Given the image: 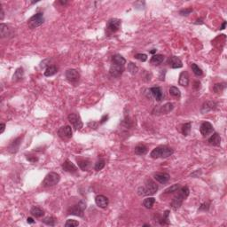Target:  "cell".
I'll use <instances>...</instances> for the list:
<instances>
[{
	"instance_id": "cell-35",
	"label": "cell",
	"mask_w": 227,
	"mask_h": 227,
	"mask_svg": "<svg viewBox=\"0 0 227 227\" xmlns=\"http://www.w3.org/2000/svg\"><path fill=\"white\" fill-rule=\"evenodd\" d=\"M191 67H192V70H193V72H194V74L196 76H201L203 75V72H202L201 68L197 64L192 63L191 64Z\"/></svg>"
},
{
	"instance_id": "cell-30",
	"label": "cell",
	"mask_w": 227,
	"mask_h": 227,
	"mask_svg": "<svg viewBox=\"0 0 227 227\" xmlns=\"http://www.w3.org/2000/svg\"><path fill=\"white\" fill-rule=\"evenodd\" d=\"M169 210H166L164 213H163V216H161L159 218V224L161 225H169Z\"/></svg>"
},
{
	"instance_id": "cell-49",
	"label": "cell",
	"mask_w": 227,
	"mask_h": 227,
	"mask_svg": "<svg viewBox=\"0 0 227 227\" xmlns=\"http://www.w3.org/2000/svg\"><path fill=\"white\" fill-rule=\"evenodd\" d=\"M0 10H1V14H0V20H4V16H5V12H4V10H3V7L1 6V4H0Z\"/></svg>"
},
{
	"instance_id": "cell-56",
	"label": "cell",
	"mask_w": 227,
	"mask_h": 227,
	"mask_svg": "<svg viewBox=\"0 0 227 227\" xmlns=\"http://www.w3.org/2000/svg\"><path fill=\"white\" fill-rule=\"evenodd\" d=\"M143 226H149V227H150V225H148V224H146V225H144Z\"/></svg>"
},
{
	"instance_id": "cell-41",
	"label": "cell",
	"mask_w": 227,
	"mask_h": 227,
	"mask_svg": "<svg viewBox=\"0 0 227 227\" xmlns=\"http://www.w3.org/2000/svg\"><path fill=\"white\" fill-rule=\"evenodd\" d=\"M78 225H79V223L77 221L73 220V219H68L66 222V224H65V226L66 227H75L78 226Z\"/></svg>"
},
{
	"instance_id": "cell-4",
	"label": "cell",
	"mask_w": 227,
	"mask_h": 227,
	"mask_svg": "<svg viewBox=\"0 0 227 227\" xmlns=\"http://www.w3.org/2000/svg\"><path fill=\"white\" fill-rule=\"evenodd\" d=\"M86 202L84 200H80L78 203L73 205L67 209V215L71 216H76L79 217H84V209L86 208Z\"/></svg>"
},
{
	"instance_id": "cell-2",
	"label": "cell",
	"mask_w": 227,
	"mask_h": 227,
	"mask_svg": "<svg viewBox=\"0 0 227 227\" xmlns=\"http://www.w3.org/2000/svg\"><path fill=\"white\" fill-rule=\"evenodd\" d=\"M178 192H179L178 194L174 197L171 203H170V206H171V208H173L174 210L178 209L182 206L183 201L186 199L189 194H190V190L187 186H184L180 188Z\"/></svg>"
},
{
	"instance_id": "cell-21",
	"label": "cell",
	"mask_w": 227,
	"mask_h": 227,
	"mask_svg": "<svg viewBox=\"0 0 227 227\" xmlns=\"http://www.w3.org/2000/svg\"><path fill=\"white\" fill-rule=\"evenodd\" d=\"M208 144L213 147H220L221 145V137L220 135L216 132L213 133V135L208 139Z\"/></svg>"
},
{
	"instance_id": "cell-5",
	"label": "cell",
	"mask_w": 227,
	"mask_h": 227,
	"mask_svg": "<svg viewBox=\"0 0 227 227\" xmlns=\"http://www.w3.org/2000/svg\"><path fill=\"white\" fill-rule=\"evenodd\" d=\"M60 180V176L56 172H50L45 176V179L42 182L44 187H52L56 186Z\"/></svg>"
},
{
	"instance_id": "cell-12",
	"label": "cell",
	"mask_w": 227,
	"mask_h": 227,
	"mask_svg": "<svg viewBox=\"0 0 227 227\" xmlns=\"http://www.w3.org/2000/svg\"><path fill=\"white\" fill-rule=\"evenodd\" d=\"M200 131L202 136L206 137L208 135H209V134L213 133L214 132L213 125H212L210 122H204L201 123V125H200Z\"/></svg>"
},
{
	"instance_id": "cell-7",
	"label": "cell",
	"mask_w": 227,
	"mask_h": 227,
	"mask_svg": "<svg viewBox=\"0 0 227 227\" xmlns=\"http://www.w3.org/2000/svg\"><path fill=\"white\" fill-rule=\"evenodd\" d=\"M45 21V17L43 13H37L33 15L29 20H28V26L29 28L34 29L41 26Z\"/></svg>"
},
{
	"instance_id": "cell-19",
	"label": "cell",
	"mask_w": 227,
	"mask_h": 227,
	"mask_svg": "<svg viewBox=\"0 0 227 227\" xmlns=\"http://www.w3.org/2000/svg\"><path fill=\"white\" fill-rule=\"evenodd\" d=\"M154 179L159 182L161 184H166L168 181L169 180V175L168 173H164V172H158L155 173L154 176Z\"/></svg>"
},
{
	"instance_id": "cell-37",
	"label": "cell",
	"mask_w": 227,
	"mask_h": 227,
	"mask_svg": "<svg viewBox=\"0 0 227 227\" xmlns=\"http://www.w3.org/2000/svg\"><path fill=\"white\" fill-rule=\"evenodd\" d=\"M169 94H170L171 96L175 97V98H180L181 92L180 91H179V89H178V87L171 86L169 88Z\"/></svg>"
},
{
	"instance_id": "cell-15",
	"label": "cell",
	"mask_w": 227,
	"mask_h": 227,
	"mask_svg": "<svg viewBox=\"0 0 227 227\" xmlns=\"http://www.w3.org/2000/svg\"><path fill=\"white\" fill-rule=\"evenodd\" d=\"M13 35H14L13 29L9 26H7L4 23H2L0 25V36H1V38H7V37L13 36Z\"/></svg>"
},
{
	"instance_id": "cell-33",
	"label": "cell",
	"mask_w": 227,
	"mask_h": 227,
	"mask_svg": "<svg viewBox=\"0 0 227 227\" xmlns=\"http://www.w3.org/2000/svg\"><path fill=\"white\" fill-rule=\"evenodd\" d=\"M191 128H192V123L189 122H186L185 124L182 125V128H181V131H182V134L184 136H188L190 135V132H191Z\"/></svg>"
},
{
	"instance_id": "cell-39",
	"label": "cell",
	"mask_w": 227,
	"mask_h": 227,
	"mask_svg": "<svg viewBox=\"0 0 227 227\" xmlns=\"http://www.w3.org/2000/svg\"><path fill=\"white\" fill-rule=\"evenodd\" d=\"M42 222L44 223V224H45L47 225H50V226H54L55 225V223H56V219H55V217L54 216H46V217H45Z\"/></svg>"
},
{
	"instance_id": "cell-8",
	"label": "cell",
	"mask_w": 227,
	"mask_h": 227,
	"mask_svg": "<svg viewBox=\"0 0 227 227\" xmlns=\"http://www.w3.org/2000/svg\"><path fill=\"white\" fill-rule=\"evenodd\" d=\"M67 119L69 121V122L72 124L75 130H81L84 126V123L81 120L80 115L77 114H69L67 116Z\"/></svg>"
},
{
	"instance_id": "cell-1",
	"label": "cell",
	"mask_w": 227,
	"mask_h": 227,
	"mask_svg": "<svg viewBox=\"0 0 227 227\" xmlns=\"http://www.w3.org/2000/svg\"><path fill=\"white\" fill-rule=\"evenodd\" d=\"M158 188L159 187L154 180L147 179L144 186L138 188L137 193L139 196H150V195H154V194H156V192L158 191Z\"/></svg>"
},
{
	"instance_id": "cell-54",
	"label": "cell",
	"mask_w": 227,
	"mask_h": 227,
	"mask_svg": "<svg viewBox=\"0 0 227 227\" xmlns=\"http://www.w3.org/2000/svg\"><path fill=\"white\" fill-rule=\"evenodd\" d=\"M59 3H60V5H62V6H65V5L67 4V1H59Z\"/></svg>"
},
{
	"instance_id": "cell-47",
	"label": "cell",
	"mask_w": 227,
	"mask_h": 227,
	"mask_svg": "<svg viewBox=\"0 0 227 227\" xmlns=\"http://www.w3.org/2000/svg\"><path fill=\"white\" fill-rule=\"evenodd\" d=\"M194 89L196 90V91H199L200 88V81H195L194 82Z\"/></svg>"
},
{
	"instance_id": "cell-38",
	"label": "cell",
	"mask_w": 227,
	"mask_h": 227,
	"mask_svg": "<svg viewBox=\"0 0 227 227\" xmlns=\"http://www.w3.org/2000/svg\"><path fill=\"white\" fill-rule=\"evenodd\" d=\"M225 89V83L216 84L213 87V91L216 93H221V92H223V91Z\"/></svg>"
},
{
	"instance_id": "cell-16",
	"label": "cell",
	"mask_w": 227,
	"mask_h": 227,
	"mask_svg": "<svg viewBox=\"0 0 227 227\" xmlns=\"http://www.w3.org/2000/svg\"><path fill=\"white\" fill-rule=\"evenodd\" d=\"M95 203L98 207L101 208H106L109 204V200L107 197L104 195H98L95 198Z\"/></svg>"
},
{
	"instance_id": "cell-20",
	"label": "cell",
	"mask_w": 227,
	"mask_h": 227,
	"mask_svg": "<svg viewBox=\"0 0 227 227\" xmlns=\"http://www.w3.org/2000/svg\"><path fill=\"white\" fill-rule=\"evenodd\" d=\"M149 91L152 94V96L157 101H161L163 99V93H162V91L160 87H152V88H150Z\"/></svg>"
},
{
	"instance_id": "cell-14",
	"label": "cell",
	"mask_w": 227,
	"mask_h": 227,
	"mask_svg": "<svg viewBox=\"0 0 227 227\" xmlns=\"http://www.w3.org/2000/svg\"><path fill=\"white\" fill-rule=\"evenodd\" d=\"M65 75H66V78L67 80L71 83H75L80 78V75L77 72V70H75V69H68L66 71Z\"/></svg>"
},
{
	"instance_id": "cell-27",
	"label": "cell",
	"mask_w": 227,
	"mask_h": 227,
	"mask_svg": "<svg viewBox=\"0 0 227 227\" xmlns=\"http://www.w3.org/2000/svg\"><path fill=\"white\" fill-rule=\"evenodd\" d=\"M134 153L137 155H145L147 153V147L144 144H139L135 147Z\"/></svg>"
},
{
	"instance_id": "cell-53",
	"label": "cell",
	"mask_w": 227,
	"mask_h": 227,
	"mask_svg": "<svg viewBox=\"0 0 227 227\" xmlns=\"http://www.w3.org/2000/svg\"><path fill=\"white\" fill-rule=\"evenodd\" d=\"M194 23L195 24H203V21H202V19H199V20H196Z\"/></svg>"
},
{
	"instance_id": "cell-34",
	"label": "cell",
	"mask_w": 227,
	"mask_h": 227,
	"mask_svg": "<svg viewBox=\"0 0 227 227\" xmlns=\"http://www.w3.org/2000/svg\"><path fill=\"white\" fill-rule=\"evenodd\" d=\"M180 188H181V186L179 185V184H175V185H172L171 186H169V188H167V189L164 191V194H173V193H176V192H178Z\"/></svg>"
},
{
	"instance_id": "cell-22",
	"label": "cell",
	"mask_w": 227,
	"mask_h": 227,
	"mask_svg": "<svg viewBox=\"0 0 227 227\" xmlns=\"http://www.w3.org/2000/svg\"><path fill=\"white\" fill-rule=\"evenodd\" d=\"M178 84L184 87L188 86V84H189V75H188L186 71H183L179 75Z\"/></svg>"
},
{
	"instance_id": "cell-46",
	"label": "cell",
	"mask_w": 227,
	"mask_h": 227,
	"mask_svg": "<svg viewBox=\"0 0 227 227\" xmlns=\"http://www.w3.org/2000/svg\"><path fill=\"white\" fill-rule=\"evenodd\" d=\"M99 124H100V122H89V123H88V126H89V127H91L92 129V128H93V129H97L98 126H99Z\"/></svg>"
},
{
	"instance_id": "cell-23",
	"label": "cell",
	"mask_w": 227,
	"mask_h": 227,
	"mask_svg": "<svg viewBox=\"0 0 227 227\" xmlns=\"http://www.w3.org/2000/svg\"><path fill=\"white\" fill-rule=\"evenodd\" d=\"M164 60V56L162 54H154L150 60V63L154 66H158L161 64Z\"/></svg>"
},
{
	"instance_id": "cell-43",
	"label": "cell",
	"mask_w": 227,
	"mask_h": 227,
	"mask_svg": "<svg viewBox=\"0 0 227 227\" xmlns=\"http://www.w3.org/2000/svg\"><path fill=\"white\" fill-rule=\"evenodd\" d=\"M193 11H194L193 8L192 7H189V8H186V9H182L180 12H179V14L182 15V16H188Z\"/></svg>"
},
{
	"instance_id": "cell-10",
	"label": "cell",
	"mask_w": 227,
	"mask_h": 227,
	"mask_svg": "<svg viewBox=\"0 0 227 227\" xmlns=\"http://www.w3.org/2000/svg\"><path fill=\"white\" fill-rule=\"evenodd\" d=\"M174 105L170 102H168L166 104H164L163 106H161L159 107H154V109L153 110V114H169V112H171L173 110Z\"/></svg>"
},
{
	"instance_id": "cell-28",
	"label": "cell",
	"mask_w": 227,
	"mask_h": 227,
	"mask_svg": "<svg viewBox=\"0 0 227 227\" xmlns=\"http://www.w3.org/2000/svg\"><path fill=\"white\" fill-rule=\"evenodd\" d=\"M30 214L33 216L34 217L38 218V217H42V216H44V215H45V211H44L42 208H40L34 207L31 208V210H30Z\"/></svg>"
},
{
	"instance_id": "cell-48",
	"label": "cell",
	"mask_w": 227,
	"mask_h": 227,
	"mask_svg": "<svg viewBox=\"0 0 227 227\" xmlns=\"http://www.w3.org/2000/svg\"><path fill=\"white\" fill-rule=\"evenodd\" d=\"M108 119V115L107 114H105V115H103L102 116V118H101V120L100 122V124H102V123H104V122H106Z\"/></svg>"
},
{
	"instance_id": "cell-32",
	"label": "cell",
	"mask_w": 227,
	"mask_h": 227,
	"mask_svg": "<svg viewBox=\"0 0 227 227\" xmlns=\"http://www.w3.org/2000/svg\"><path fill=\"white\" fill-rule=\"evenodd\" d=\"M155 203V199L154 197H147L143 201V206L147 208H152Z\"/></svg>"
},
{
	"instance_id": "cell-6",
	"label": "cell",
	"mask_w": 227,
	"mask_h": 227,
	"mask_svg": "<svg viewBox=\"0 0 227 227\" xmlns=\"http://www.w3.org/2000/svg\"><path fill=\"white\" fill-rule=\"evenodd\" d=\"M122 25V20L117 18H112L107 21V27H106V32L107 35L115 33L120 29Z\"/></svg>"
},
{
	"instance_id": "cell-24",
	"label": "cell",
	"mask_w": 227,
	"mask_h": 227,
	"mask_svg": "<svg viewBox=\"0 0 227 227\" xmlns=\"http://www.w3.org/2000/svg\"><path fill=\"white\" fill-rule=\"evenodd\" d=\"M76 161L78 162L79 168L84 171H87L91 167V161L87 159H76Z\"/></svg>"
},
{
	"instance_id": "cell-17",
	"label": "cell",
	"mask_w": 227,
	"mask_h": 227,
	"mask_svg": "<svg viewBox=\"0 0 227 227\" xmlns=\"http://www.w3.org/2000/svg\"><path fill=\"white\" fill-rule=\"evenodd\" d=\"M168 64H169V66L171 67V68H174V69H176V68H180V67H183V63H182V61L181 60L178 58V57H177V56H171V57H169V60H168Z\"/></svg>"
},
{
	"instance_id": "cell-18",
	"label": "cell",
	"mask_w": 227,
	"mask_h": 227,
	"mask_svg": "<svg viewBox=\"0 0 227 227\" xmlns=\"http://www.w3.org/2000/svg\"><path fill=\"white\" fill-rule=\"evenodd\" d=\"M62 169L64 171L68 172V173H76L77 172L76 166L69 160H66L64 161V163L62 164Z\"/></svg>"
},
{
	"instance_id": "cell-55",
	"label": "cell",
	"mask_w": 227,
	"mask_h": 227,
	"mask_svg": "<svg viewBox=\"0 0 227 227\" xmlns=\"http://www.w3.org/2000/svg\"><path fill=\"white\" fill-rule=\"evenodd\" d=\"M156 51H157L156 49H153V50H152V51H150L149 53H150V54H155V53H156Z\"/></svg>"
},
{
	"instance_id": "cell-11",
	"label": "cell",
	"mask_w": 227,
	"mask_h": 227,
	"mask_svg": "<svg viewBox=\"0 0 227 227\" xmlns=\"http://www.w3.org/2000/svg\"><path fill=\"white\" fill-rule=\"evenodd\" d=\"M124 71V66H120L117 64L112 63L109 68V74L113 77H119Z\"/></svg>"
},
{
	"instance_id": "cell-51",
	"label": "cell",
	"mask_w": 227,
	"mask_h": 227,
	"mask_svg": "<svg viewBox=\"0 0 227 227\" xmlns=\"http://www.w3.org/2000/svg\"><path fill=\"white\" fill-rule=\"evenodd\" d=\"M27 222L28 224H34V223H35V220H34L32 217H28Z\"/></svg>"
},
{
	"instance_id": "cell-9",
	"label": "cell",
	"mask_w": 227,
	"mask_h": 227,
	"mask_svg": "<svg viewBox=\"0 0 227 227\" xmlns=\"http://www.w3.org/2000/svg\"><path fill=\"white\" fill-rule=\"evenodd\" d=\"M73 135V131L70 126L66 125V126H62L58 130V136L60 137L61 139L63 140H67L69 139L72 138Z\"/></svg>"
},
{
	"instance_id": "cell-36",
	"label": "cell",
	"mask_w": 227,
	"mask_h": 227,
	"mask_svg": "<svg viewBox=\"0 0 227 227\" xmlns=\"http://www.w3.org/2000/svg\"><path fill=\"white\" fill-rule=\"evenodd\" d=\"M128 71L130 72V73L131 74V75H136V74L138 73V71H139V67L138 66L133 63V62H129L128 63Z\"/></svg>"
},
{
	"instance_id": "cell-3",
	"label": "cell",
	"mask_w": 227,
	"mask_h": 227,
	"mask_svg": "<svg viewBox=\"0 0 227 227\" xmlns=\"http://www.w3.org/2000/svg\"><path fill=\"white\" fill-rule=\"evenodd\" d=\"M174 154V150L167 146H160L154 148L150 153V157L153 159L159 158H168Z\"/></svg>"
},
{
	"instance_id": "cell-29",
	"label": "cell",
	"mask_w": 227,
	"mask_h": 227,
	"mask_svg": "<svg viewBox=\"0 0 227 227\" xmlns=\"http://www.w3.org/2000/svg\"><path fill=\"white\" fill-rule=\"evenodd\" d=\"M24 76V70L22 67H18L14 73V76H13V81L14 82H18V81H20Z\"/></svg>"
},
{
	"instance_id": "cell-25",
	"label": "cell",
	"mask_w": 227,
	"mask_h": 227,
	"mask_svg": "<svg viewBox=\"0 0 227 227\" xmlns=\"http://www.w3.org/2000/svg\"><path fill=\"white\" fill-rule=\"evenodd\" d=\"M112 63L120 66H124L126 64V60L120 54H114L112 56Z\"/></svg>"
},
{
	"instance_id": "cell-40",
	"label": "cell",
	"mask_w": 227,
	"mask_h": 227,
	"mask_svg": "<svg viewBox=\"0 0 227 227\" xmlns=\"http://www.w3.org/2000/svg\"><path fill=\"white\" fill-rule=\"evenodd\" d=\"M105 165H106V161L104 160H100L98 161L96 163H95V166H94V169L96 170V171H100L103 168L105 167Z\"/></svg>"
},
{
	"instance_id": "cell-45",
	"label": "cell",
	"mask_w": 227,
	"mask_h": 227,
	"mask_svg": "<svg viewBox=\"0 0 227 227\" xmlns=\"http://www.w3.org/2000/svg\"><path fill=\"white\" fill-rule=\"evenodd\" d=\"M27 160L28 161H30V162H36V161H38V158L37 157H36V156H32V155H27Z\"/></svg>"
},
{
	"instance_id": "cell-44",
	"label": "cell",
	"mask_w": 227,
	"mask_h": 227,
	"mask_svg": "<svg viewBox=\"0 0 227 227\" xmlns=\"http://www.w3.org/2000/svg\"><path fill=\"white\" fill-rule=\"evenodd\" d=\"M209 206H210V204H209L208 202H204V203H201L198 210H200V211H208V208H209Z\"/></svg>"
},
{
	"instance_id": "cell-50",
	"label": "cell",
	"mask_w": 227,
	"mask_h": 227,
	"mask_svg": "<svg viewBox=\"0 0 227 227\" xmlns=\"http://www.w3.org/2000/svg\"><path fill=\"white\" fill-rule=\"evenodd\" d=\"M5 129H6V124L5 123H1V131H0V133H3L5 131Z\"/></svg>"
},
{
	"instance_id": "cell-31",
	"label": "cell",
	"mask_w": 227,
	"mask_h": 227,
	"mask_svg": "<svg viewBox=\"0 0 227 227\" xmlns=\"http://www.w3.org/2000/svg\"><path fill=\"white\" fill-rule=\"evenodd\" d=\"M57 72H58V68H57V67L54 66V65H52V66H48V67H46V69H45V71L44 75H45V76H52V75H54Z\"/></svg>"
},
{
	"instance_id": "cell-52",
	"label": "cell",
	"mask_w": 227,
	"mask_h": 227,
	"mask_svg": "<svg viewBox=\"0 0 227 227\" xmlns=\"http://www.w3.org/2000/svg\"><path fill=\"white\" fill-rule=\"evenodd\" d=\"M225 26H226V21H224V22H223V24H222V26H221L219 29H220V30L225 29Z\"/></svg>"
},
{
	"instance_id": "cell-13",
	"label": "cell",
	"mask_w": 227,
	"mask_h": 227,
	"mask_svg": "<svg viewBox=\"0 0 227 227\" xmlns=\"http://www.w3.org/2000/svg\"><path fill=\"white\" fill-rule=\"evenodd\" d=\"M217 108V104L214 101H206L203 103L201 109H200V113L201 114H207L212 110H216Z\"/></svg>"
},
{
	"instance_id": "cell-42",
	"label": "cell",
	"mask_w": 227,
	"mask_h": 227,
	"mask_svg": "<svg viewBox=\"0 0 227 227\" xmlns=\"http://www.w3.org/2000/svg\"><path fill=\"white\" fill-rule=\"evenodd\" d=\"M134 57H135V59L139 60V61H142V62H145L147 60V55L145 54H137Z\"/></svg>"
},
{
	"instance_id": "cell-26",
	"label": "cell",
	"mask_w": 227,
	"mask_h": 227,
	"mask_svg": "<svg viewBox=\"0 0 227 227\" xmlns=\"http://www.w3.org/2000/svg\"><path fill=\"white\" fill-rule=\"evenodd\" d=\"M21 139H22V137H19V138H17L16 139H14V140L11 143V145H10V147H9V151H10L11 153H16V152L18 151L19 147H20V145Z\"/></svg>"
}]
</instances>
